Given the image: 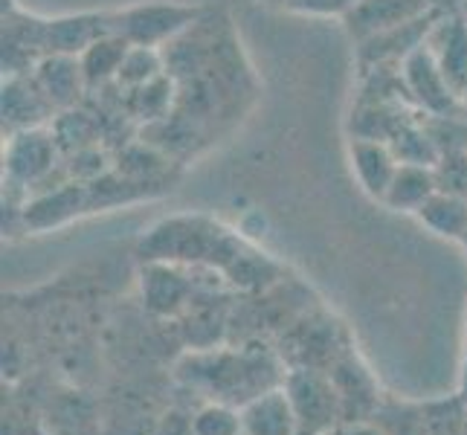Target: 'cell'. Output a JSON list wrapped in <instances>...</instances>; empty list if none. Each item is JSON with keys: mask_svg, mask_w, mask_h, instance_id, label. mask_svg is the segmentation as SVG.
Returning <instances> with one entry per match:
<instances>
[{"mask_svg": "<svg viewBox=\"0 0 467 435\" xmlns=\"http://www.w3.org/2000/svg\"><path fill=\"white\" fill-rule=\"evenodd\" d=\"M287 395H291V404L299 418V430H322L334 421L337 412V398L328 380H322L311 372H296L287 378Z\"/></svg>", "mask_w": 467, "mask_h": 435, "instance_id": "5bb4252c", "label": "cell"}, {"mask_svg": "<svg viewBox=\"0 0 467 435\" xmlns=\"http://www.w3.org/2000/svg\"><path fill=\"white\" fill-rule=\"evenodd\" d=\"M348 163H351V171L358 177V183L366 195L375 201H383L386 189H389L392 177L400 166V160L386 140L354 137L348 142Z\"/></svg>", "mask_w": 467, "mask_h": 435, "instance_id": "30bf717a", "label": "cell"}, {"mask_svg": "<svg viewBox=\"0 0 467 435\" xmlns=\"http://www.w3.org/2000/svg\"><path fill=\"white\" fill-rule=\"evenodd\" d=\"M424 15H430L427 0H360L343 24L348 29V36L358 44H363L389 29L424 18Z\"/></svg>", "mask_w": 467, "mask_h": 435, "instance_id": "9c48e42d", "label": "cell"}, {"mask_svg": "<svg viewBox=\"0 0 467 435\" xmlns=\"http://www.w3.org/2000/svg\"><path fill=\"white\" fill-rule=\"evenodd\" d=\"M398 78H400V88H404L410 108L418 117H427V119L467 117V102L450 88L436 58L427 50V44L415 47V50L400 61Z\"/></svg>", "mask_w": 467, "mask_h": 435, "instance_id": "277c9868", "label": "cell"}, {"mask_svg": "<svg viewBox=\"0 0 467 435\" xmlns=\"http://www.w3.org/2000/svg\"><path fill=\"white\" fill-rule=\"evenodd\" d=\"M415 221L424 223L430 233H436L450 241H462L467 230V198L456 192L439 189L421 209L415 212Z\"/></svg>", "mask_w": 467, "mask_h": 435, "instance_id": "e0dca14e", "label": "cell"}, {"mask_svg": "<svg viewBox=\"0 0 467 435\" xmlns=\"http://www.w3.org/2000/svg\"><path fill=\"white\" fill-rule=\"evenodd\" d=\"M201 6L183 4V0H142L110 12V29L131 47L166 50L171 41L201 24Z\"/></svg>", "mask_w": 467, "mask_h": 435, "instance_id": "3957f363", "label": "cell"}, {"mask_svg": "<svg viewBox=\"0 0 467 435\" xmlns=\"http://www.w3.org/2000/svg\"><path fill=\"white\" fill-rule=\"evenodd\" d=\"M247 250L250 244L206 215L163 218L140 238V255L146 264L163 262L181 267H209L218 270L223 279L244 259Z\"/></svg>", "mask_w": 467, "mask_h": 435, "instance_id": "6da1fadb", "label": "cell"}, {"mask_svg": "<svg viewBox=\"0 0 467 435\" xmlns=\"http://www.w3.org/2000/svg\"><path fill=\"white\" fill-rule=\"evenodd\" d=\"M90 212L88 183L61 181L56 186H44L21 203V223L32 233L58 230L64 223Z\"/></svg>", "mask_w": 467, "mask_h": 435, "instance_id": "8992f818", "label": "cell"}, {"mask_svg": "<svg viewBox=\"0 0 467 435\" xmlns=\"http://www.w3.org/2000/svg\"><path fill=\"white\" fill-rule=\"evenodd\" d=\"M265 6H285V0H259Z\"/></svg>", "mask_w": 467, "mask_h": 435, "instance_id": "603a6c76", "label": "cell"}, {"mask_svg": "<svg viewBox=\"0 0 467 435\" xmlns=\"http://www.w3.org/2000/svg\"><path fill=\"white\" fill-rule=\"evenodd\" d=\"M195 435H244L241 427V412L227 404H209L195 418H192Z\"/></svg>", "mask_w": 467, "mask_h": 435, "instance_id": "ffe728a7", "label": "cell"}, {"mask_svg": "<svg viewBox=\"0 0 467 435\" xmlns=\"http://www.w3.org/2000/svg\"><path fill=\"white\" fill-rule=\"evenodd\" d=\"M157 435H195V430H192V421H189V418L171 412V415L163 418V424H160Z\"/></svg>", "mask_w": 467, "mask_h": 435, "instance_id": "7402d4cb", "label": "cell"}, {"mask_svg": "<svg viewBox=\"0 0 467 435\" xmlns=\"http://www.w3.org/2000/svg\"><path fill=\"white\" fill-rule=\"evenodd\" d=\"M241 427L244 435H296L299 418L285 386L267 389L241 407Z\"/></svg>", "mask_w": 467, "mask_h": 435, "instance_id": "4fadbf2b", "label": "cell"}, {"mask_svg": "<svg viewBox=\"0 0 467 435\" xmlns=\"http://www.w3.org/2000/svg\"><path fill=\"white\" fill-rule=\"evenodd\" d=\"M424 44L441 67L450 88L467 102V21L459 12L436 18Z\"/></svg>", "mask_w": 467, "mask_h": 435, "instance_id": "ba28073f", "label": "cell"}, {"mask_svg": "<svg viewBox=\"0 0 467 435\" xmlns=\"http://www.w3.org/2000/svg\"><path fill=\"white\" fill-rule=\"evenodd\" d=\"M459 15L467 21V0H462V4H459Z\"/></svg>", "mask_w": 467, "mask_h": 435, "instance_id": "cb8c5ba5", "label": "cell"}, {"mask_svg": "<svg viewBox=\"0 0 467 435\" xmlns=\"http://www.w3.org/2000/svg\"><path fill=\"white\" fill-rule=\"evenodd\" d=\"M110 32V12H70L44 18V53L78 58L90 44Z\"/></svg>", "mask_w": 467, "mask_h": 435, "instance_id": "52a82bcc", "label": "cell"}, {"mask_svg": "<svg viewBox=\"0 0 467 435\" xmlns=\"http://www.w3.org/2000/svg\"><path fill=\"white\" fill-rule=\"evenodd\" d=\"M459 244L464 247V253H467V230H464V235H462V241H459Z\"/></svg>", "mask_w": 467, "mask_h": 435, "instance_id": "d4e9b609", "label": "cell"}, {"mask_svg": "<svg viewBox=\"0 0 467 435\" xmlns=\"http://www.w3.org/2000/svg\"><path fill=\"white\" fill-rule=\"evenodd\" d=\"M61 163H64V151L56 140L53 125L24 128V131H15L6 137L4 171L9 189L32 195V192H38L50 181Z\"/></svg>", "mask_w": 467, "mask_h": 435, "instance_id": "5b68a950", "label": "cell"}, {"mask_svg": "<svg viewBox=\"0 0 467 435\" xmlns=\"http://www.w3.org/2000/svg\"><path fill=\"white\" fill-rule=\"evenodd\" d=\"M360 0H285V12L299 18H337L346 21Z\"/></svg>", "mask_w": 467, "mask_h": 435, "instance_id": "44dd1931", "label": "cell"}, {"mask_svg": "<svg viewBox=\"0 0 467 435\" xmlns=\"http://www.w3.org/2000/svg\"><path fill=\"white\" fill-rule=\"evenodd\" d=\"M128 50H131V44H128L125 38H119L117 32H110V36H105L96 44H90L88 50L78 56V64H82L88 88L114 85Z\"/></svg>", "mask_w": 467, "mask_h": 435, "instance_id": "ac0fdd59", "label": "cell"}, {"mask_svg": "<svg viewBox=\"0 0 467 435\" xmlns=\"http://www.w3.org/2000/svg\"><path fill=\"white\" fill-rule=\"evenodd\" d=\"M464 378H467V372H464Z\"/></svg>", "mask_w": 467, "mask_h": 435, "instance_id": "484cf974", "label": "cell"}, {"mask_svg": "<svg viewBox=\"0 0 467 435\" xmlns=\"http://www.w3.org/2000/svg\"><path fill=\"white\" fill-rule=\"evenodd\" d=\"M166 70V56L163 50H151V47H131V50L125 53V61L119 67V76H117V88L122 93H131L142 85L154 82L160 78Z\"/></svg>", "mask_w": 467, "mask_h": 435, "instance_id": "d6986e66", "label": "cell"}, {"mask_svg": "<svg viewBox=\"0 0 467 435\" xmlns=\"http://www.w3.org/2000/svg\"><path fill=\"white\" fill-rule=\"evenodd\" d=\"M142 294L154 314H177L192 296V279H186L181 264L149 262L142 273Z\"/></svg>", "mask_w": 467, "mask_h": 435, "instance_id": "9a60e30c", "label": "cell"}, {"mask_svg": "<svg viewBox=\"0 0 467 435\" xmlns=\"http://www.w3.org/2000/svg\"><path fill=\"white\" fill-rule=\"evenodd\" d=\"M56 108L32 82V76H6L4 78V128L6 134L24 131V128L53 125Z\"/></svg>", "mask_w": 467, "mask_h": 435, "instance_id": "8fae6325", "label": "cell"}, {"mask_svg": "<svg viewBox=\"0 0 467 435\" xmlns=\"http://www.w3.org/2000/svg\"><path fill=\"white\" fill-rule=\"evenodd\" d=\"M29 76L47 96V102L56 108V114L76 108V102L88 90L82 64H78L76 56H44Z\"/></svg>", "mask_w": 467, "mask_h": 435, "instance_id": "7c38bea8", "label": "cell"}, {"mask_svg": "<svg viewBox=\"0 0 467 435\" xmlns=\"http://www.w3.org/2000/svg\"><path fill=\"white\" fill-rule=\"evenodd\" d=\"M181 378L201 386L215 404H250L253 398L265 395L279 386V366L262 348L241 354H198L181 366Z\"/></svg>", "mask_w": 467, "mask_h": 435, "instance_id": "7a4b0ae2", "label": "cell"}, {"mask_svg": "<svg viewBox=\"0 0 467 435\" xmlns=\"http://www.w3.org/2000/svg\"><path fill=\"white\" fill-rule=\"evenodd\" d=\"M439 192V177L432 166H415V163H400L389 189L383 195V206L395 209V212L415 215L432 195Z\"/></svg>", "mask_w": 467, "mask_h": 435, "instance_id": "2e32d148", "label": "cell"}]
</instances>
